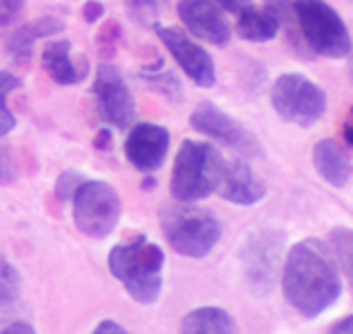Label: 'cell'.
Segmentation results:
<instances>
[{
  "label": "cell",
  "instance_id": "cell-1",
  "mask_svg": "<svg viewBox=\"0 0 353 334\" xmlns=\"http://www.w3.org/2000/svg\"><path fill=\"white\" fill-rule=\"evenodd\" d=\"M342 270L323 243L305 238L289 247L282 266V293L305 318L330 309L342 295Z\"/></svg>",
  "mask_w": 353,
  "mask_h": 334
},
{
  "label": "cell",
  "instance_id": "cell-2",
  "mask_svg": "<svg viewBox=\"0 0 353 334\" xmlns=\"http://www.w3.org/2000/svg\"><path fill=\"white\" fill-rule=\"evenodd\" d=\"M163 264V250L145 236L119 243L108 254V268L112 277L140 304H154L161 298Z\"/></svg>",
  "mask_w": 353,
  "mask_h": 334
},
{
  "label": "cell",
  "instance_id": "cell-3",
  "mask_svg": "<svg viewBox=\"0 0 353 334\" xmlns=\"http://www.w3.org/2000/svg\"><path fill=\"white\" fill-rule=\"evenodd\" d=\"M225 158L214 145L183 140L172 167V195L176 202H200L216 193Z\"/></svg>",
  "mask_w": 353,
  "mask_h": 334
},
{
  "label": "cell",
  "instance_id": "cell-4",
  "mask_svg": "<svg viewBox=\"0 0 353 334\" xmlns=\"http://www.w3.org/2000/svg\"><path fill=\"white\" fill-rule=\"evenodd\" d=\"M161 231L176 254L202 259L221 240L223 227L211 211L181 202L161 209Z\"/></svg>",
  "mask_w": 353,
  "mask_h": 334
},
{
  "label": "cell",
  "instance_id": "cell-5",
  "mask_svg": "<svg viewBox=\"0 0 353 334\" xmlns=\"http://www.w3.org/2000/svg\"><path fill=\"white\" fill-rule=\"evenodd\" d=\"M292 7L296 25L314 53L333 60H342L351 53L349 28L326 0H296Z\"/></svg>",
  "mask_w": 353,
  "mask_h": 334
},
{
  "label": "cell",
  "instance_id": "cell-6",
  "mask_svg": "<svg viewBox=\"0 0 353 334\" xmlns=\"http://www.w3.org/2000/svg\"><path fill=\"white\" fill-rule=\"evenodd\" d=\"M74 222L90 238H105L117 229L122 216V200L105 181H85L72 195Z\"/></svg>",
  "mask_w": 353,
  "mask_h": 334
},
{
  "label": "cell",
  "instance_id": "cell-7",
  "mask_svg": "<svg viewBox=\"0 0 353 334\" xmlns=\"http://www.w3.org/2000/svg\"><path fill=\"white\" fill-rule=\"evenodd\" d=\"M273 110L296 126H314L326 112V92L303 74H282L271 90Z\"/></svg>",
  "mask_w": 353,
  "mask_h": 334
},
{
  "label": "cell",
  "instance_id": "cell-8",
  "mask_svg": "<svg viewBox=\"0 0 353 334\" xmlns=\"http://www.w3.org/2000/svg\"><path fill=\"white\" fill-rule=\"evenodd\" d=\"M282 236L275 229H259L245 240L243 247V275L248 289L255 295L271 293L278 280L280 254H282Z\"/></svg>",
  "mask_w": 353,
  "mask_h": 334
},
{
  "label": "cell",
  "instance_id": "cell-9",
  "mask_svg": "<svg viewBox=\"0 0 353 334\" xmlns=\"http://www.w3.org/2000/svg\"><path fill=\"white\" fill-rule=\"evenodd\" d=\"M190 126L195 131L218 140L221 145L230 147L232 152H236L243 158H259V156H264V149L255 135L225 110L216 108L214 103L197 105L193 115H190Z\"/></svg>",
  "mask_w": 353,
  "mask_h": 334
},
{
  "label": "cell",
  "instance_id": "cell-10",
  "mask_svg": "<svg viewBox=\"0 0 353 334\" xmlns=\"http://www.w3.org/2000/svg\"><path fill=\"white\" fill-rule=\"evenodd\" d=\"M92 94L97 98L99 115L103 122H108L115 129H129L136 119V101L129 90V85L119 74L117 67L101 65L97 69Z\"/></svg>",
  "mask_w": 353,
  "mask_h": 334
},
{
  "label": "cell",
  "instance_id": "cell-11",
  "mask_svg": "<svg viewBox=\"0 0 353 334\" xmlns=\"http://www.w3.org/2000/svg\"><path fill=\"white\" fill-rule=\"evenodd\" d=\"M157 32H159V39L163 41V46L170 51V55L176 60V65L183 69V74L188 76L190 83L202 90L214 87L216 65H214V60H211V55L204 51L200 44L188 39L186 34L181 30H176V28H157Z\"/></svg>",
  "mask_w": 353,
  "mask_h": 334
},
{
  "label": "cell",
  "instance_id": "cell-12",
  "mask_svg": "<svg viewBox=\"0 0 353 334\" xmlns=\"http://www.w3.org/2000/svg\"><path fill=\"white\" fill-rule=\"evenodd\" d=\"M168 152H170V133L159 124H136L124 140L126 160L143 174L161 169L168 158Z\"/></svg>",
  "mask_w": 353,
  "mask_h": 334
},
{
  "label": "cell",
  "instance_id": "cell-13",
  "mask_svg": "<svg viewBox=\"0 0 353 334\" xmlns=\"http://www.w3.org/2000/svg\"><path fill=\"white\" fill-rule=\"evenodd\" d=\"M176 14L197 39L209 41L214 46H225L230 41L232 32L228 21L211 0H179Z\"/></svg>",
  "mask_w": 353,
  "mask_h": 334
},
{
  "label": "cell",
  "instance_id": "cell-14",
  "mask_svg": "<svg viewBox=\"0 0 353 334\" xmlns=\"http://www.w3.org/2000/svg\"><path fill=\"white\" fill-rule=\"evenodd\" d=\"M216 190L223 200L239 206H252L262 202L266 195L264 183L255 179L252 169L243 160H225L221 183Z\"/></svg>",
  "mask_w": 353,
  "mask_h": 334
},
{
  "label": "cell",
  "instance_id": "cell-15",
  "mask_svg": "<svg viewBox=\"0 0 353 334\" xmlns=\"http://www.w3.org/2000/svg\"><path fill=\"white\" fill-rule=\"evenodd\" d=\"M65 30L60 19L55 17H41V19H34L30 23H23L19 25L17 30L10 34L5 44V53L17 62V65H26L28 60L32 58V51H34V44L44 37H53Z\"/></svg>",
  "mask_w": 353,
  "mask_h": 334
},
{
  "label": "cell",
  "instance_id": "cell-16",
  "mask_svg": "<svg viewBox=\"0 0 353 334\" xmlns=\"http://www.w3.org/2000/svg\"><path fill=\"white\" fill-rule=\"evenodd\" d=\"M312 163L323 179L333 188H347L351 181V154L347 147L333 138L316 142L312 149Z\"/></svg>",
  "mask_w": 353,
  "mask_h": 334
},
{
  "label": "cell",
  "instance_id": "cell-17",
  "mask_svg": "<svg viewBox=\"0 0 353 334\" xmlns=\"http://www.w3.org/2000/svg\"><path fill=\"white\" fill-rule=\"evenodd\" d=\"M280 30H282L280 14L268 0H266L264 10H255L252 5H248L245 10L239 12L236 32H239V37H243L245 41L264 44V41H271L278 37Z\"/></svg>",
  "mask_w": 353,
  "mask_h": 334
},
{
  "label": "cell",
  "instance_id": "cell-18",
  "mask_svg": "<svg viewBox=\"0 0 353 334\" xmlns=\"http://www.w3.org/2000/svg\"><path fill=\"white\" fill-rule=\"evenodd\" d=\"M41 65L58 85H76L83 81L85 71L79 69L72 60V44L67 39L51 41L41 53Z\"/></svg>",
  "mask_w": 353,
  "mask_h": 334
},
{
  "label": "cell",
  "instance_id": "cell-19",
  "mask_svg": "<svg viewBox=\"0 0 353 334\" xmlns=\"http://www.w3.org/2000/svg\"><path fill=\"white\" fill-rule=\"evenodd\" d=\"M19 302H21V275L7 259H0V330L5 328L19 316Z\"/></svg>",
  "mask_w": 353,
  "mask_h": 334
},
{
  "label": "cell",
  "instance_id": "cell-20",
  "mask_svg": "<svg viewBox=\"0 0 353 334\" xmlns=\"http://www.w3.org/2000/svg\"><path fill=\"white\" fill-rule=\"evenodd\" d=\"M239 328L225 309L218 307H200L183 316L181 332H214V334H234Z\"/></svg>",
  "mask_w": 353,
  "mask_h": 334
},
{
  "label": "cell",
  "instance_id": "cell-21",
  "mask_svg": "<svg viewBox=\"0 0 353 334\" xmlns=\"http://www.w3.org/2000/svg\"><path fill=\"white\" fill-rule=\"evenodd\" d=\"M330 254L337 261V266L342 270V277L349 280L351 277V261H353V233L349 227H337L330 231Z\"/></svg>",
  "mask_w": 353,
  "mask_h": 334
},
{
  "label": "cell",
  "instance_id": "cell-22",
  "mask_svg": "<svg viewBox=\"0 0 353 334\" xmlns=\"http://www.w3.org/2000/svg\"><path fill=\"white\" fill-rule=\"evenodd\" d=\"M21 85H23L21 78L10 74V71H0V138L12 133L14 126H17V117L12 115L10 105H7V96H10L14 90H19Z\"/></svg>",
  "mask_w": 353,
  "mask_h": 334
},
{
  "label": "cell",
  "instance_id": "cell-23",
  "mask_svg": "<svg viewBox=\"0 0 353 334\" xmlns=\"http://www.w3.org/2000/svg\"><path fill=\"white\" fill-rule=\"evenodd\" d=\"M131 19H136L140 25H154L159 14L157 0H124Z\"/></svg>",
  "mask_w": 353,
  "mask_h": 334
},
{
  "label": "cell",
  "instance_id": "cell-24",
  "mask_svg": "<svg viewBox=\"0 0 353 334\" xmlns=\"http://www.w3.org/2000/svg\"><path fill=\"white\" fill-rule=\"evenodd\" d=\"M83 181L81 174H76L74 169H67V172H62L58 176V181H55V193H58L60 200H72L74 190L79 188V183Z\"/></svg>",
  "mask_w": 353,
  "mask_h": 334
},
{
  "label": "cell",
  "instance_id": "cell-25",
  "mask_svg": "<svg viewBox=\"0 0 353 334\" xmlns=\"http://www.w3.org/2000/svg\"><path fill=\"white\" fill-rule=\"evenodd\" d=\"M26 10V0H0V28L17 23Z\"/></svg>",
  "mask_w": 353,
  "mask_h": 334
},
{
  "label": "cell",
  "instance_id": "cell-26",
  "mask_svg": "<svg viewBox=\"0 0 353 334\" xmlns=\"http://www.w3.org/2000/svg\"><path fill=\"white\" fill-rule=\"evenodd\" d=\"M14 181H17V163L12 154L0 145V186H10Z\"/></svg>",
  "mask_w": 353,
  "mask_h": 334
},
{
  "label": "cell",
  "instance_id": "cell-27",
  "mask_svg": "<svg viewBox=\"0 0 353 334\" xmlns=\"http://www.w3.org/2000/svg\"><path fill=\"white\" fill-rule=\"evenodd\" d=\"M150 83L154 85H159L161 90H163V94L168 96H172V98H179L181 94V87H179V83H176V78L172 74H165V76H157V74H150V78H147Z\"/></svg>",
  "mask_w": 353,
  "mask_h": 334
},
{
  "label": "cell",
  "instance_id": "cell-28",
  "mask_svg": "<svg viewBox=\"0 0 353 334\" xmlns=\"http://www.w3.org/2000/svg\"><path fill=\"white\" fill-rule=\"evenodd\" d=\"M83 17H85L88 23H97V21L103 17V3H99V0H88V3L83 5Z\"/></svg>",
  "mask_w": 353,
  "mask_h": 334
},
{
  "label": "cell",
  "instance_id": "cell-29",
  "mask_svg": "<svg viewBox=\"0 0 353 334\" xmlns=\"http://www.w3.org/2000/svg\"><path fill=\"white\" fill-rule=\"evenodd\" d=\"M216 5H221L223 10H228V12H234V14H239L241 10H245L248 5H252L250 0H214Z\"/></svg>",
  "mask_w": 353,
  "mask_h": 334
},
{
  "label": "cell",
  "instance_id": "cell-30",
  "mask_svg": "<svg viewBox=\"0 0 353 334\" xmlns=\"http://www.w3.org/2000/svg\"><path fill=\"white\" fill-rule=\"evenodd\" d=\"M333 332L335 334H353V316H344L342 323H335Z\"/></svg>",
  "mask_w": 353,
  "mask_h": 334
},
{
  "label": "cell",
  "instance_id": "cell-31",
  "mask_svg": "<svg viewBox=\"0 0 353 334\" xmlns=\"http://www.w3.org/2000/svg\"><path fill=\"white\" fill-rule=\"evenodd\" d=\"M94 332H126V330L119 323H115V321H101L94 328Z\"/></svg>",
  "mask_w": 353,
  "mask_h": 334
}]
</instances>
